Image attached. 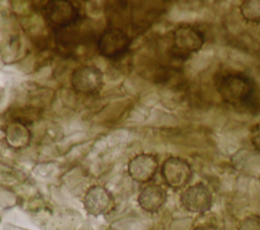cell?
Masks as SVG:
<instances>
[{"instance_id":"11","label":"cell","mask_w":260,"mask_h":230,"mask_svg":"<svg viewBox=\"0 0 260 230\" xmlns=\"http://www.w3.org/2000/svg\"><path fill=\"white\" fill-rule=\"evenodd\" d=\"M6 143L15 149L23 148L29 144L30 131L26 125L19 122H12L4 130Z\"/></svg>"},{"instance_id":"9","label":"cell","mask_w":260,"mask_h":230,"mask_svg":"<svg viewBox=\"0 0 260 230\" xmlns=\"http://www.w3.org/2000/svg\"><path fill=\"white\" fill-rule=\"evenodd\" d=\"M114 205L115 202L112 194L102 185L90 186L83 198V207L92 216L109 213Z\"/></svg>"},{"instance_id":"7","label":"cell","mask_w":260,"mask_h":230,"mask_svg":"<svg viewBox=\"0 0 260 230\" xmlns=\"http://www.w3.org/2000/svg\"><path fill=\"white\" fill-rule=\"evenodd\" d=\"M103 72L95 66L84 65L76 68L71 75L73 89L80 93H93L103 85Z\"/></svg>"},{"instance_id":"4","label":"cell","mask_w":260,"mask_h":230,"mask_svg":"<svg viewBox=\"0 0 260 230\" xmlns=\"http://www.w3.org/2000/svg\"><path fill=\"white\" fill-rule=\"evenodd\" d=\"M131 39L128 33L119 27H108L98 40L100 54L109 59H117L123 56L129 49Z\"/></svg>"},{"instance_id":"2","label":"cell","mask_w":260,"mask_h":230,"mask_svg":"<svg viewBox=\"0 0 260 230\" xmlns=\"http://www.w3.org/2000/svg\"><path fill=\"white\" fill-rule=\"evenodd\" d=\"M204 45L203 32L192 25H180L172 32V55L181 60L198 53Z\"/></svg>"},{"instance_id":"12","label":"cell","mask_w":260,"mask_h":230,"mask_svg":"<svg viewBox=\"0 0 260 230\" xmlns=\"http://www.w3.org/2000/svg\"><path fill=\"white\" fill-rule=\"evenodd\" d=\"M239 10L245 21L260 23V0H245L239 6Z\"/></svg>"},{"instance_id":"14","label":"cell","mask_w":260,"mask_h":230,"mask_svg":"<svg viewBox=\"0 0 260 230\" xmlns=\"http://www.w3.org/2000/svg\"><path fill=\"white\" fill-rule=\"evenodd\" d=\"M250 142L255 150L260 152V122L250 129Z\"/></svg>"},{"instance_id":"8","label":"cell","mask_w":260,"mask_h":230,"mask_svg":"<svg viewBox=\"0 0 260 230\" xmlns=\"http://www.w3.org/2000/svg\"><path fill=\"white\" fill-rule=\"evenodd\" d=\"M158 169V160L153 154L140 153L135 155L128 162V174L136 182H149Z\"/></svg>"},{"instance_id":"3","label":"cell","mask_w":260,"mask_h":230,"mask_svg":"<svg viewBox=\"0 0 260 230\" xmlns=\"http://www.w3.org/2000/svg\"><path fill=\"white\" fill-rule=\"evenodd\" d=\"M43 13L45 19L58 29L74 25L79 16L77 6L66 0L48 1L43 7Z\"/></svg>"},{"instance_id":"5","label":"cell","mask_w":260,"mask_h":230,"mask_svg":"<svg viewBox=\"0 0 260 230\" xmlns=\"http://www.w3.org/2000/svg\"><path fill=\"white\" fill-rule=\"evenodd\" d=\"M160 173L168 186L174 189H180L189 183L193 171L190 164L185 159L170 156L164 161Z\"/></svg>"},{"instance_id":"13","label":"cell","mask_w":260,"mask_h":230,"mask_svg":"<svg viewBox=\"0 0 260 230\" xmlns=\"http://www.w3.org/2000/svg\"><path fill=\"white\" fill-rule=\"evenodd\" d=\"M238 230H260V216L252 214L245 217L240 222Z\"/></svg>"},{"instance_id":"15","label":"cell","mask_w":260,"mask_h":230,"mask_svg":"<svg viewBox=\"0 0 260 230\" xmlns=\"http://www.w3.org/2000/svg\"><path fill=\"white\" fill-rule=\"evenodd\" d=\"M192 230H216V229L209 225H199V226L194 227Z\"/></svg>"},{"instance_id":"1","label":"cell","mask_w":260,"mask_h":230,"mask_svg":"<svg viewBox=\"0 0 260 230\" xmlns=\"http://www.w3.org/2000/svg\"><path fill=\"white\" fill-rule=\"evenodd\" d=\"M216 90L224 103L235 107L255 105L256 89L251 77L244 73H224L216 78Z\"/></svg>"},{"instance_id":"10","label":"cell","mask_w":260,"mask_h":230,"mask_svg":"<svg viewBox=\"0 0 260 230\" xmlns=\"http://www.w3.org/2000/svg\"><path fill=\"white\" fill-rule=\"evenodd\" d=\"M168 194L166 189L155 183L145 185L140 191L137 202L139 207L148 213H156L166 204Z\"/></svg>"},{"instance_id":"6","label":"cell","mask_w":260,"mask_h":230,"mask_svg":"<svg viewBox=\"0 0 260 230\" xmlns=\"http://www.w3.org/2000/svg\"><path fill=\"white\" fill-rule=\"evenodd\" d=\"M212 193L203 182H197L184 189L180 197L181 205L191 213L204 214L212 207Z\"/></svg>"}]
</instances>
